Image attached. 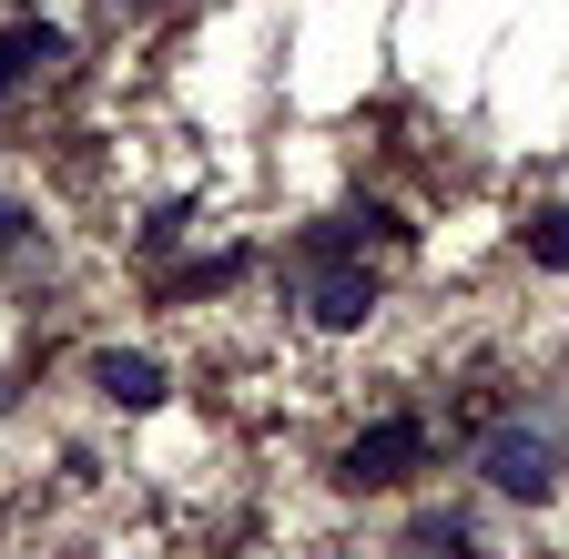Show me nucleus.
<instances>
[{
  "instance_id": "f257e3e1",
  "label": "nucleus",
  "mask_w": 569,
  "mask_h": 559,
  "mask_svg": "<svg viewBox=\"0 0 569 559\" xmlns=\"http://www.w3.org/2000/svg\"><path fill=\"white\" fill-rule=\"evenodd\" d=\"M478 478L498 488V499H549L559 488V428H498L478 448Z\"/></svg>"
},
{
  "instance_id": "f03ea898",
  "label": "nucleus",
  "mask_w": 569,
  "mask_h": 559,
  "mask_svg": "<svg viewBox=\"0 0 569 559\" xmlns=\"http://www.w3.org/2000/svg\"><path fill=\"white\" fill-rule=\"evenodd\" d=\"M417 458H427V428H417V417H377V428L346 448V488H397Z\"/></svg>"
},
{
  "instance_id": "7ed1b4c3",
  "label": "nucleus",
  "mask_w": 569,
  "mask_h": 559,
  "mask_svg": "<svg viewBox=\"0 0 569 559\" xmlns=\"http://www.w3.org/2000/svg\"><path fill=\"white\" fill-rule=\"evenodd\" d=\"M326 336H356L377 316V274H356V264H336V274H316V306H306Z\"/></svg>"
},
{
  "instance_id": "20e7f679",
  "label": "nucleus",
  "mask_w": 569,
  "mask_h": 559,
  "mask_svg": "<svg viewBox=\"0 0 569 559\" xmlns=\"http://www.w3.org/2000/svg\"><path fill=\"white\" fill-rule=\"evenodd\" d=\"M92 387H102L112 407H132V417L163 407V367H153V357H122V346H112V357H92Z\"/></svg>"
},
{
  "instance_id": "39448f33",
  "label": "nucleus",
  "mask_w": 569,
  "mask_h": 559,
  "mask_svg": "<svg viewBox=\"0 0 569 559\" xmlns=\"http://www.w3.org/2000/svg\"><path fill=\"white\" fill-rule=\"evenodd\" d=\"M51 61H61V31H51V21H21V31H0V102H11L31 72H51Z\"/></svg>"
},
{
  "instance_id": "423d86ee",
  "label": "nucleus",
  "mask_w": 569,
  "mask_h": 559,
  "mask_svg": "<svg viewBox=\"0 0 569 559\" xmlns=\"http://www.w3.org/2000/svg\"><path fill=\"white\" fill-rule=\"evenodd\" d=\"M407 549H417V559H478V529H468L458 509H427V519L407 529Z\"/></svg>"
},
{
  "instance_id": "0eeeda50",
  "label": "nucleus",
  "mask_w": 569,
  "mask_h": 559,
  "mask_svg": "<svg viewBox=\"0 0 569 559\" xmlns=\"http://www.w3.org/2000/svg\"><path fill=\"white\" fill-rule=\"evenodd\" d=\"M529 264H549V274H569V203H549V214L529 224Z\"/></svg>"
},
{
  "instance_id": "6e6552de",
  "label": "nucleus",
  "mask_w": 569,
  "mask_h": 559,
  "mask_svg": "<svg viewBox=\"0 0 569 559\" xmlns=\"http://www.w3.org/2000/svg\"><path fill=\"white\" fill-rule=\"evenodd\" d=\"M21 224H31V214H21V203H11V193H0V244H21Z\"/></svg>"
}]
</instances>
